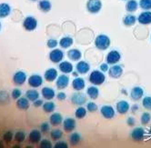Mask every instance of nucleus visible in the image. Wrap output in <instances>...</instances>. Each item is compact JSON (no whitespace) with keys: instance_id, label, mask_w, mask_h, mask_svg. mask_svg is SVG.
<instances>
[{"instance_id":"3","label":"nucleus","mask_w":151,"mask_h":148,"mask_svg":"<svg viewBox=\"0 0 151 148\" xmlns=\"http://www.w3.org/2000/svg\"><path fill=\"white\" fill-rule=\"evenodd\" d=\"M37 26H38V22L35 16H28L23 20V27L26 31H28V32L35 31L37 28Z\"/></svg>"},{"instance_id":"15","label":"nucleus","mask_w":151,"mask_h":148,"mask_svg":"<svg viewBox=\"0 0 151 148\" xmlns=\"http://www.w3.org/2000/svg\"><path fill=\"white\" fill-rule=\"evenodd\" d=\"M137 22L140 25H150L151 24V11L150 10H145L144 12L140 13L137 16Z\"/></svg>"},{"instance_id":"30","label":"nucleus","mask_w":151,"mask_h":148,"mask_svg":"<svg viewBox=\"0 0 151 148\" xmlns=\"http://www.w3.org/2000/svg\"><path fill=\"white\" fill-rule=\"evenodd\" d=\"M73 44H74V39L68 36L62 37L58 42V45L64 49H68V48L71 47L73 46Z\"/></svg>"},{"instance_id":"4","label":"nucleus","mask_w":151,"mask_h":148,"mask_svg":"<svg viewBox=\"0 0 151 148\" xmlns=\"http://www.w3.org/2000/svg\"><path fill=\"white\" fill-rule=\"evenodd\" d=\"M87 10L90 14H98L102 8L101 0H88Z\"/></svg>"},{"instance_id":"46","label":"nucleus","mask_w":151,"mask_h":148,"mask_svg":"<svg viewBox=\"0 0 151 148\" xmlns=\"http://www.w3.org/2000/svg\"><path fill=\"white\" fill-rule=\"evenodd\" d=\"M47 46L48 48L50 49H54V48H56L58 46V41L56 40V39H54V38H50L47 41Z\"/></svg>"},{"instance_id":"13","label":"nucleus","mask_w":151,"mask_h":148,"mask_svg":"<svg viewBox=\"0 0 151 148\" xmlns=\"http://www.w3.org/2000/svg\"><path fill=\"white\" fill-rule=\"evenodd\" d=\"M69 77L68 75L66 74H63V75H60L58 77V78L56 79V86L58 87V89L59 90H63V89H66L68 84H69Z\"/></svg>"},{"instance_id":"55","label":"nucleus","mask_w":151,"mask_h":148,"mask_svg":"<svg viewBox=\"0 0 151 148\" xmlns=\"http://www.w3.org/2000/svg\"><path fill=\"white\" fill-rule=\"evenodd\" d=\"M121 92H122V94H127V90H125V89H122V90H121Z\"/></svg>"},{"instance_id":"16","label":"nucleus","mask_w":151,"mask_h":148,"mask_svg":"<svg viewBox=\"0 0 151 148\" xmlns=\"http://www.w3.org/2000/svg\"><path fill=\"white\" fill-rule=\"evenodd\" d=\"M116 110L119 114H126L130 110V104L126 100H120L116 104Z\"/></svg>"},{"instance_id":"28","label":"nucleus","mask_w":151,"mask_h":148,"mask_svg":"<svg viewBox=\"0 0 151 148\" xmlns=\"http://www.w3.org/2000/svg\"><path fill=\"white\" fill-rule=\"evenodd\" d=\"M11 6L7 3H0V18L7 17L11 13Z\"/></svg>"},{"instance_id":"40","label":"nucleus","mask_w":151,"mask_h":148,"mask_svg":"<svg viewBox=\"0 0 151 148\" xmlns=\"http://www.w3.org/2000/svg\"><path fill=\"white\" fill-rule=\"evenodd\" d=\"M50 123L48 122H44V123H42L39 126V129H40V132L42 134H49L50 133Z\"/></svg>"},{"instance_id":"56","label":"nucleus","mask_w":151,"mask_h":148,"mask_svg":"<svg viewBox=\"0 0 151 148\" xmlns=\"http://www.w3.org/2000/svg\"><path fill=\"white\" fill-rule=\"evenodd\" d=\"M29 1H32V2H37V0H29Z\"/></svg>"},{"instance_id":"9","label":"nucleus","mask_w":151,"mask_h":148,"mask_svg":"<svg viewBox=\"0 0 151 148\" xmlns=\"http://www.w3.org/2000/svg\"><path fill=\"white\" fill-rule=\"evenodd\" d=\"M100 114L106 119H112L116 115V111L112 105L109 104H105L102 105L100 108Z\"/></svg>"},{"instance_id":"17","label":"nucleus","mask_w":151,"mask_h":148,"mask_svg":"<svg viewBox=\"0 0 151 148\" xmlns=\"http://www.w3.org/2000/svg\"><path fill=\"white\" fill-rule=\"evenodd\" d=\"M58 77V72L56 68L51 67L46 70L44 74V79L47 82H54Z\"/></svg>"},{"instance_id":"29","label":"nucleus","mask_w":151,"mask_h":148,"mask_svg":"<svg viewBox=\"0 0 151 148\" xmlns=\"http://www.w3.org/2000/svg\"><path fill=\"white\" fill-rule=\"evenodd\" d=\"M122 22H123V25L125 26H132L137 22V17L135 15L128 14L123 17Z\"/></svg>"},{"instance_id":"38","label":"nucleus","mask_w":151,"mask_h":148,"mask_svg":"<svg viewBox=\"0 0 151 148\" xmlns=\"http://www.w3.org/2000/svg\"><path fill=\"white\" fill-rule=\"evenodd\" d=\"M50 137L54 141H58L63 137V132L60 129H54L50 131Z\"/></svg>"},{"instance_id":"19","label":"nucleus","mask_w":151,"mask_h":148,"mask_svg":"<svg viewBox=\"0 0 151 148\" xmlns=\"http://www.w3.org/2000/svg\"><path fill=\"white\" fill-rule=\"evenodd\" d=\"M41 96L43 97L45 100H52L56 97V92L53 88L49 87H45L41 89Z\"/></svg>"},{"instance_id":"41","label":"nucleus","mask_w":151,"mask_h":148,"mask_svg":"<svg viewBox=\"0 0 151 148\" xmlns=\"http://www.w3.org/2000/svg\"><path fill=\"white\" fill-rule=\"evenodd\" d=\"M138 6L143 10H151V0H140Z\"/></svg>"},{"instance_id":"6","label":"nucleus","mask_w":151,"mask_h":148,"mask_svg":"<svg viewBox=\"0 0 151 148\" xmlns=\"http://www.w3.org/2000/svg\"><path fill=\"white\" fill-rule=\"evenodd\" d=\"M70 101L73 104L76 105H83L87 103L88 99H87V96L85 94L81 93L80 91H78L77 93H74L71 97H70Z\"/></svg>"},{"instance_id":"59","label":"nucleus","mask_w":151,"mask_h":148,"mask_svg":"<svg viewBox=\"0 0 151 148\" xmlns=\"http://www.w3.org/2000/svg\"><path fill=\"white\" fill-rule=\"evenodd\" d=\"M150 39H151V35H150Z\"/></svg>"},{"instance_id":"10","label":"nucleus","mask_w":151,"mask_h":148,"mask_svg":"<svg viewBox=\"0 0 151 148\" xmlns=\"http://www.w3.org/2000/svg\"><path fill=\"white\" fill-rule=\"evenodd\" d=\"M63 130L66 133H72L77 127V122L73 117H67L63 120Z\"/></svg>"},{"instance_id":"5","label":"nucleus","mask_w":151,"mask_h":148,"mask_svg":"<svg viewBox=\"0 0 151 148\" xmlns=\"http://www.w3.org/2000/svg\"><path fill=\"white\" fill-rule=\"evenodd\" d=\"M64 56H65V54L63 50L58 49V48H54L53 50L50 51L48 55L49 60L52 63H55V64H59L61 61H63Z\"/></svg>"},{"instance_id":"18","label":"nucleus","mask_w":151,"mask_h":148,"mask_svg":"<svg viewBox=\"0 0 151 148\" xmlns=\"http://www.w3.org/2000/svg\"><path fill=\"white\" fill-rule=\"evenodd\" d=\"M144 97V89L141 87H134L130 91V97L134 101H138Z\"/></svg>"},{"instance_id":"48","label":"nucleus","mask_w":151,"mask_h":148,"mask_svg":"<svg viewBox=\"0 0 151 148\" xmlns=\"http://www.w3.org/2000/svg\"><path fill=\"white\" fill-rule=\"evenodd\" d=\"M54 147L56 148H68V144L67 142L65 141H57V143L55 144V145H54Z\"/></svg>"},{"instance_id":"14","label":"nucleus","mask_w":151,"mask_h":148,"mask_svg":"<svg viewBox=\"0 0 151 148\" xmlns=\"http://www.w3.org/2000/svg\"><path fill=\"white\" fill-rule=\"evenodd\" d=\"M124 73L123 67L119 65H113L111 67H109V77L113 78V79H117L122 77Z\"/></svg>"},{"instance_id":"7","label":"nucleus","mask_w":151,"mask_h":148,"mask_svg":"<svg viewBox=\"0 0 151 148\" xmlns=\"http://www.w3.org/2000/svg\"><path fill=\"white\" fill-rule=\"evenodd\" d=\"M44 82V77L42 76L38 75V74H34V75H31L27 78V83L28 86L31 87L32 88H37L41 87Z\"/></svg>"},{"instance_id":"12","label":"nucleus","mask_w":151,"mask_h":148,"mask_svg":"<svg viewBox=\"0 0 151 148\" xmlns=\"http://www.w3.org/2000/svg\"><path fill=\"white\" fill-rule=\"evenodd\" d=\"M145 134H146V131L144 128L140 127V126H138V127H135L131 133H130V137L132 138V140L136 141V142H140L144 140L145 138Z\"/></svg>"},{"instance_id":"42","label":"nucleus","mask_w":151,"mask_h":148,"mask_svg":"<svg viewBox=\"0 0 151 148\" xmlns=\"http://www.w3.org/2000/svg\"><path fill=\"white\" fill-rule=\"evenodd\" d=\"M142 107L148 111H151V97H145L142 99Z\"/></svg>"},{"instance_id":"37","label":"nucleus","mask_w":151,"mask_h":148,"mask_svg":"<svg viewBox=\"0 0 151 148\" xmlns=\"http://www.w3.org/2000/svg\"><path fill=\"white\" fill-rule=\"evenodd\" d=\"M27 138V134L25 131H22V130H19V131H17L15 134H14V139L18 142V143H22L26 140Z\"/></svg>"},{"instance_id":"45","label":"nucleus","mask_w":151,"mask_h":148,"mask_svg":"<svg viewBox=\"0 0 151 148\" xmlns=\"http://www.w3.org/2000/svg\"><path fill=\"white\" fill-rule=\"evenodd\" d=\"M21 97H22V91H21L19 88H14L12 90V92H11V97L14 100H17Z\"/></svg>"},{"instance_id":"8","label":"nucleus","mask_w":151,"mask_h":148,"mask_svg":"<svg viewBox=\"0 0 151 148\" xmlns=\"http://www.w3.org/2000/svg\"><path fill=\"white\" fill-rule=\"evenodd\" d=\"M121 60V54L117 50H111L107 53L106 56V61L109 65H116Z\"/></svg>"},{"instance_id":"39","label":"nucleus","mask_w":151,"mask_h":148,"mask_svg":"<svg viewBox=\"0 0 151 148\" xmlns=\"http://www.w3.org/2000/svg\"><path fill=\"white\" fill-rule=\"evenodd\" d=\"M151 121V114L148 113V112H144L141 115V117H140V122L143 125H147L150 123Z\"/></svg>"},{"instance_id":"57","label":"nucleus","mask_w":151,"mask_h":148,"mask_svg":"<svg viewBox=\"0 0 151 148\" xmlns=\"http://www.w3.org/2000/svg\"><path fill=\"white\" fill-rule=\"evenodd\" d=\"M1 27H2V24H1V22H0V30H1Z\"/></svg>"},{"instance_id":"34","label":"nucleus","mask_w":151,"mask_h":148,"mask_svg":"<svg viewBox=\"0 0 151 148\" xmlns=\"http://www.w3.org/2000/svg\"><path fill=\"white\" fill-rule=\"evenodd\" d=\"M81 139H82V136H81V134L79 133L72 132L71 135L69 136V143H70L71 145L76 146L81 142Z\"/></svg>"},{"instance_id":"27","label":"nucleus","mask_w":151,"mask_h":148,"mask_svg":"<svg viewBox=\"0 0 151 148\" xmlns=\"http://www.w3.org/2000/svg\"><path fill=\"white\" fill-rule=\"evenodd\" d=\"M17 107L20 110L27 111L30 107V101L26 97H21L17 100Z\"/></svg>"},{"instance_id":"36","label":"nucleus","mask_w":151,"mask_h":148,"mask_svg":"<svg viewBox=\"0 0 151 148\" xmlns=\"http://www.w3.org/2000/svg\"><path fill=\"white\" fill-rule=\"evenodd\" d=\"M87 113H88V110L87 108L83 107L82 105H80L79 107L77 108L75 112V115H76V118L78 119H83L86 117V115H87Z\"/></svg>"},{"instance_id":"50","label":"nucleus","mask_w":151,"mask_h":148,"mask_svg":"<svg viewBox=\"0 0 151 148\" xmlns=\"http://www.w3.org/2000/svg\"><path fill=\"white\" fill-rule=\"evenodd\" d=\"M99 69L101 72L103 73H106V72H109V65L107 64V63H102L99 66Z\"/></svg>"},{"instance_id":"2","label":"nucleus","mask_w":151,"mask_h":148,"mask_svg":"<svg viewBox=\"0 0 151 148\" xmlns=\"http://www.w3.org/2000/svg\"><path fill=\"white\" fill-rule=\"evenodd\" d=\"M88 81L93 86H101L106 81L105 73L101 72L100 70H94L90 73L88 77Z\"/></svg>"},{"instance_id":"31","label":"nucleus","mask_w":151,"mask_h":148,"mask_svg":"<svg viewBox=\"0 0 151 148\" xmlns=\"http://www.w3.org/2000/svg\"><path fill=\"white\" fill-rule=\"evenodd\" d=\"M87 94H88V96L90 99L96 100V99H98L99 97V89L96 87V86L89 87L87 89Z\"/></svg>"},{"instance_id":"25","label":"nucleus","mask_w":151,"mask_h":148,"mask_svg":"<svg viewBox=\"0 0 151 148\" xmlns=\"http://www.w3.org/2000/svg\"><path fill=\"white\" fill-rule=\"evenodd\" d=\"M72 87L76 91H82L86 87L85 79L82 77H75V79L72 81Z\"/></svg>"},{"instance_id":"33","label":"nucleus","mask_w":151,"mask_h":148,"mask_svg":"<svg viewBox=\"0 0 151 148\" xmlns=\"http://www.w3.org/2000/svg\"><path fill=\"white\" fill-rule=\"evenodd\" d=\"M39 92L36 89H28L27 92H26V97L30 101V102H34L36 101L37 99L39 98Z\"/></svg>"},{"instance_id":"21","label":"nucleus","mask_w":151,"mask_h":148,"mask_svg":"<svg viewBox=\"0 0 151 148\" xmlns=\"http://www.w3.org/2000/svg\"><path fill=\"white\" fill-rule=\"evenodd\" d=\"M58 68L63 74H66V75L71 74L74 70V66L72 65V63L68 61H61L58 65Z\"/></svg>"},{"instance_id":"44","label":"nucleus","mask_w":151,"mask_h":148,"mask_svg":"<svg viewBox=\"0 0 151 148\" xmlns=\"http://www.w3.org/2000/svg\"><path fill=\"white\" fill-rule=\"evenodd\" d=\"M87 110L89 112V113H95V112H96L98 111V104H96V103H94V102H88V103H87Z\"/></svg>"},{"instance_id":"52","label":"nucleus","mask_w":151,"mask_h":148,"mask_svg":"<svg viewBox=\"0 0 151 148\" xmlns=\"http://www.w3.org/2000/svg\"><path fill=\"white\" fill-rule=\"evenodd\" d=\"M43 104H44V101H43L42 99H39L38 98V99H37L36 101L33 102V107H36V108H38V107H42Z\"/></svg>"},{"instance_id":"20","label":"nucleus","mask_w":151,"mask_h":148,"mask_svg":"<svg viewBox=\"0 0 151 148\" xmlns=\"http://www.w3.org/2000/svg\"><path fill=\"white\" fill-rule=\"evenodd\" d=\"M41 139H42V133L40 132V130L33 129L32 131H30V133L28 134V140L30 143L39 144Z\"/></svg>"},{"instance_id":"53","label":"nucleus","mask_w":151,"mask_h":148,"mask_svg":"<svg viewBox=\"0 0 151 148\" xmlns=\"http://www.w3.org/2000/svg\"><path fill=\"white\" fill-rule=\"evenodd\" d=\"M130 110H131V112H132L133 114H136V113L139 110V105H138L137 104H133L132 107H130Z\"/></svg>"},{"instance_id":"23","label":"nucleus","mask_w":151,"mask_h":148,"mask_svg":"<svg viewBox=\"0 0 151 148\" xmlns=\"http://www.w3.org/2000/svg\"><path fill=\"white\" fill-rule=\"evenodd\" d=\"M63 116L59 113H52L49 117V123L53 126H58L63 123Z\"/></svg>"},{"instance_id":"26","label":"nucleus","mask_w":151,"mask_h":148,"mask_svg":"<svg viewBox=\"0 0 151 148\" xmlns=\"http://www.w3.org/2000/svg\"><path fill=\"white\" fill-rule=\"evenodd\" d=\"M37 7L43 13H48L52 9V4L49 0H39Z\"/></svg>"},{"instance_id":"47","label":"nucleus","mask_w":151,"mask_h":148,"mask_svg":"<svg viewBox=\"0 0 151 148\" xmlns=\"http://www.w3.org/2000/svg\"><path fill=\"white\" fill-rule=\"evenodd\" d=\"M39 146L41 148H51V147H53L51 141L48 139H41V141L39 142Z\"/></svg>"},{"instance_id":"54","label":"nucleus","mask_w":151,"mask_h":148,"mask_svg":"<svg viewBox=\"0 0 151 148\" xmlns=\"http://www.w3.org/2000/svg\"><path fill=\"white\" fill-rule=\"evenodd\" d=\"M72 75H73V77H78V72L77 71V72H72Z\"/></svg>"},{"instance_id":"43","label":"nucleus","mask_w":151,"mask_h":148,"mask_svg":"<svg viewBox=\"0 0 151 148\" xmlns=\"http://www.w3.org/2000/svg\"><path fill=\"white\" fill-rule=\"evenodd\" d=\"M14 139V134L12 131H6L4 134H3V140L6 143H10Z\"/></svg>"},{"instance_id":"49","label":"nucleus","mask_w":151,"mask_h":148,"mask_svg":"<svg viewBox=\"0 0 151 148\" xmlns=\"http://www.w3.org/2000/svg\"><path fill=\"white\" fill-rule=\"evenodd\" d=\"M56 97H57V98H58V101H64V100L67 99V94H66V93L61 92V91L56 94Z\"/></svg>"},{"instance_id":"35","label":"nucleus","mask_w":151,"mask_h":148,"mask_svg":"<svg viewBox=\"0 0 151 148\" xmlns=\"http://www.w3.org/2000/svg\"><path fill=\"white\" fill-rule=\"evenodd\" d=\"M42 108H43V111H44L45 113H53L56 109V104L54 102H51L49 100V101L43 104Z\"/></svg>"},{"instance_id":"24","label":"nucleus","mask_w":151,"mask_h":148,"mask_svg":"<svg viewBox=\"0 0 151 148\" xmlns=\"http://www.w3.org/2000/svg\"><path fill=\"white\" fill-rule=\"evenodd\" d=\"M68 57L71 60V61H80V59L82 58V53L79 49L77 48H72L70 50L68 51Z\"/></svg>"},{"instance_id":"11","label":"nucleus","mask_w":151,"mask_h":148,"mask_svg":"<svg viewBox=\"0 0 151 148\" xmlns=\"http://www.w3.org/2000/svg\"><path fill=\"white\" fill-rule=\"evenodd\" d=\"M27 81V76L26 72L19 70L17 71L14 76H13V83L16 84V86H22Z\"/></svg>"},{"instance_id":"1","label":"nucleus","mask_w":151,"mask_h":148,"mask_svg":"<svg viewBox=\"0 0 151 148\" xmlns=\"http://www.w3.org/2000/svg\"><path fill=\"white\" fill-rule=\"evenodd\" d=\"M94 44H95V46L99 50L104 51L110 46L111 40L109 36H106L105 34H100L95 38Z\"/></svg>"},{"instance_id":"32","label":"nucleus","mask_w":151,"mask_h":148,"mask_svg":"<svg viewBox=\"0 0 151 148\" xmlns=\"http://www.w3.org/2000/svg\"><path fill=\"white\" fill-rule=\"evenodd\" d=\"M139 7L138 2L137 0H127V2L126 4V10L129 13H134L136 12L137 8Z\"/></svg>"},{"instance_id":"58","label":"nucleus","mask_w":151,"mask_h":148,"mask_svg":"<svg viewBox=\"0 0 151 148\" xmlns=\"http://www.w3.org/2000/svg\"><path fill=\"white\" fill-rule=\"evenodd\" d=\"M122 1H127V0H122Z\"/></svg>"},{"instance_id":"22","label":"nucleus","mask_w":151,"mask_h":148,"mask_svg":"<svg viewBox=\"0 0 151 148\" xmlns=\"http://www.w3.org/2000/svg\"><path fill=\"white\" fill-rule=\"evenodd\" d=\"M76 69L80 75H86L90 70V65L86 61H78L77 66H76Z\"/></svg>"},{"instance_id":"51","label":"nucleus","mask_w":151,"mask_h":148,"mask_svg":"<svg viewBox=\"0 0 151 148\" xmlns=\"http://www.w3.org/2000/svg\"><path fill=\"white\" fill-rule=\"evenodd\" d=\"M127 124L128 126H130V127H132V126H134L136 124V119L134 117H132V116H129V117H127Z\"/></svg>"}]
</instances>
